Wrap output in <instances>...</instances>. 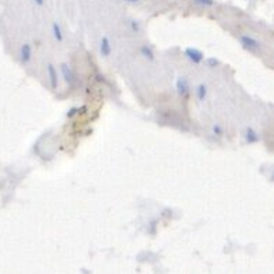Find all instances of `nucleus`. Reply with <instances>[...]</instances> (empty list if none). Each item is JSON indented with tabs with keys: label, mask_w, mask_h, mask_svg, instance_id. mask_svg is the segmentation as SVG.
Returning <instances> with one entry per match:
<instances>
[{
	"label": "nucleus",
	"mask_w": 274,
	"mask_h": 274,
	"mask_svg": "<svg viewBox=\"0 0 274 274\" xmlns=\"http://www.w3.org/2000/svg\"><path fill=\"white\" fill-rule=\"evenodd\" d=\"M239 40H240V44L243 46V49H246V50H249V51H252V53L258 51V50H260V47H261L260 41L256 40L255 37L249 36V34H241V36L239 37Z\"/></svg>",
	"instance_id": "1"
},
{
	"label": "nucleus",
	"mask_w": 274,
	"mask_h": 274,
	"mask_svg": "<svg viewBox=\"0 0 274 274\" xmlns=\"http://www.w3.org/2000/svg\"><path fill=\"white\" fill-rule=\"evenodd\" d=\"M185 55H186V58H188L190 63H193V64H201L202 61L205 60V54L202 53L201 50L193 49V47H188V49L185 50Z\"/></svg>",
	"instance_id": "2"
},
{
	"label": "nucleus",
	"mask_w": 274,
	"mask_h": 274,
	"mask_svg": "<svg viewBox=\"0 0 274 274\" xmlns=\"http://www.w3.org/2000/svg\"><path fill=\"white\" fill-rule=\"evenodd\" d=\"M32 55H33V49L29 43H24L20 49V61L23 64H29L30 60H32Z\"/></svg>",
	"instance_id": "3"
},
{
	"label": "nucleus",
	"mask_w": 274,
	"mask_h": 274,
	"mask_svg": "<svg viewBox=\"0 0 274 274\" xmlns=\"http://www.w3.org/2000/svg\"><path fill=\"white\" fill-rule=\"evenodd\" d=\"M176 91L181 97H186L189 91H190V87H189V81L185 78V77H179L176 80Z\"/></svg>",
	"instance_id": "4"
},
{
	"label": "nucleus",
	"mask_w": 274,
	"mask_h": 274,
	"mask_svg": "<svg viewBox=\"0 0 274 274\" xmlns=\"http://www.w3.org/2000/svg\"><path fill=\"white\" fill-rule=\"evenodd\" d=\"M112 51V47H111L110 38L107 36H104L101 38V43H100V53L103 57H108Z\"/></svg>",
	"instance_id": "5"
},
{
	"label": "nucleus",
	"mask_w": 274,
	"mask_h": 274,
	"mask_svg": "<svg viewBox=\"0 0 274 274\" xmlns=\"http://www.w3.org/2000/svg\"><path fill=\"white\" fill-rule=\"evenodd\" d=\"M47 73H49L50 87L54 90V88H57V86H58V74H57V70H55V67L53 64H49V67H47Z\"/></svg>",
	"instance_id": "6"
},
{
	"label": "nucleus",
	"mask_w": 274,
	"mask_h": 274,
	"mask_svg": "<svg viewBox=\"0 0 274 274\" xmlns=\"http://www.w3.org/2000/svg\"><path fill=\"white\" fill-rule=\"evenodd\" d=\"M61 74H63V78L64 81L68 84V86H73L74 84V73L73 70L70 68V66L67 64H61Z\"/></svg>",
	"instance_id": "7"
},
{
	"label": "nucleus",
	"mask_w": 274,
	"mask_h": 274,
	"mask_svg": "<svg viewBox=\"0 0 274 274\" xmlns=\"http://www.w3.org/2000/svg\"><path fill=\"white\" fill-rule=\"evenodd\" d=\"M244 139H246V142L247 144H256V142H258V134H257L256 131L253 128H246V131H244Z\"/></svg>",
	"instance_id": "8"
},
{
	"label": "nucleus",
	"mask_w": 274,
	"mask_h": 274,
	"mask_svg": "<svg viewBox=\"0 0 274 274\" xmlns=\"http://www.w3.org/2000/svg\"><path fill=\"white\" fill-rule=\"evenodd\" d=\"M206 95H207V88H206V86H205V84H199V86L196 87V97H198V100H199V101H205Z\"/></svg>",
	"instance_id": "9"
},
{
	"label": "nucleus",
	"mask_w": 274,
	"mask_h": 274,
	"mask_svg": "<svg viewBox=\"0 0 274 274\" xmlns=\"http://www.w3.org/2000/svg\"><path fill=\"white\" fill-rule=\"evenodd\" d=\"M139 51H141V54L144 55L146 60H149V61H152V60L155 58V54H154L152 49H151V47H148V46H142Z\"/></svg>",
	"instance_id": "10"
},
{
	"label": "nucleus",
	"mask_w": 274,
	"mask_h": 274,
	"mask_svg": "<svg viewBox=\"0 0 274 274\" xmlns=\"http://www.w3.org/2000/svg\"><path fill=\"white\" fill-rule=\"evenodd\" d=\"M53 36L57 41H63V32H61V27H60V24L58 23H53Z\"/></svg>",
	"instance_id": "11"
},
{
	"label": "nucleus",
	"mask_w": 274,
	"mask_h": 274,
	"mask_svg": "<svg viewBox=\"0 0 274 274\" xmlns=\"http://www.w3.org/2000/svg\"><path fill=\"white\" fill-rule=\"evenodd\" d=\"M193 1L199 6H213L215 4L213 0H193Z\"/></svg>",
	"instance_id": "12"
},
{
	"label": "nucleus",
	"mask_w": 274,
	"mask_h": 274,
	"mask_svg": "<svg viewBox=\"0 0 274 274\" xmlns=\"http://www.w3.org/2000/svg\"><path fill=\"white\" fill-rule=\"evenodd\" d=\"M207 66L213 68V67L219 66V60H216L215 57H210V58H207Z\"/></svg>",
	"instance_id": "13"
},
{
	"label": "nucleus",
	"mask_w": 274,
	"mask_h": 274,
	"mask_svg": "<svg viewBox=\"0 0 274 274\" xmlns=\"http://www.w3.org/2000/svg\"><path fill=\"white\" fill-rule=\"evenodd\" d=\"M212 131H213V134H215V135H223V128H222V127H220L219 124H215V125H213V128H212Z\"/></svg>",
	"instance_id": "14"
},
{
	"label": "nucleus",
	"mask_w": 274,
	"mask_h": 274,
	"mask_svg": "<svg viewBox=\"0 0 274 274\" xmlns=\"http://www.w3.org/2000/svg\"><path fill=\"white\" fill-rule=\"evenodd\" d=\"M131 29L137 33V32H139V26H138V23H135V21H131Z\"/></svg>",
	"instance_id": "15"
},
{
	"label": "nucleus",
	"mask_w": 274,
	"mask_h": 274,
	"mask_svg": "<svg viewBox=\"0 0 274 274\" xmlns=\"http://www.w3.org/2000/svg\"><path fill=\"white\" fill-rule=\"evenodd\" d=\"M34 1H36L38 6H43V4H44V0H34Z\"/></svg>",
	"instance_id": "16"
},
{
	"label": "nucleus",
	"mask_w": 274,
	"mask_h": 274,
	"mask_svg": "<svg viewBox=\"0 0 274 274\" xmlns=\"http://www.w3.org/2000/svg\"><path fill=\"white\" fill-rule=\"evenodd\" d=\"M127 1H139V0H127Z\"/></svg>",
	"instance_id": "17"
}]
</instances>
